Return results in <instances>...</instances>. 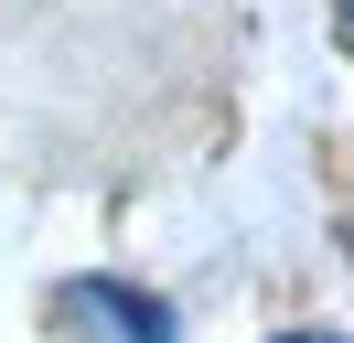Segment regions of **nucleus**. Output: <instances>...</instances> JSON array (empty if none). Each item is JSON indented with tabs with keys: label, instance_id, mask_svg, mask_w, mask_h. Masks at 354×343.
Listing matches in <instances>:
<instances>
[{
	"label": "nucleus",
	"instance_id": "1",
	"mask_svg": "<svg viewBox=\"0 0 354 343\" xmlns=\"http://www.w3.org/2000/svg\"><path fill=\"white\" fill-rule=\"evenodd\" d=\"M54 322H108L97 343H183L172 300L129 290V279H65V290H54Z\"/></svg>",
	"mask_w": 354,
	"mask_h": 343
},
{
	"label": "nucleus",
	"instance_id": "2",
	"mask_svg": "<svg viewBox=\"0 0 354 343\" xmlns=\"http://www.w3.org/2000/svg\"><path fill=\"white\" fill-rule=\"evenodd\" d=\"M279 343H322V333H279Z\"/></svg>",
	"mask_w": 354,
	"mask_h": 343
},
{
	"label": "nucleus",
	"instance_id": "3",
	"mask_svg": "<svg viewBox=\"0 0 354 343\" xmlns=\"http://www.w3.org/2000/svg\"><path fill=\"white\" fill-rule=\"evenodd\" d=\"M344 43H354V0H344Z\"/></svg>",
	"mask_w": 354,
	"mask_h": 343
}]
</instances>
